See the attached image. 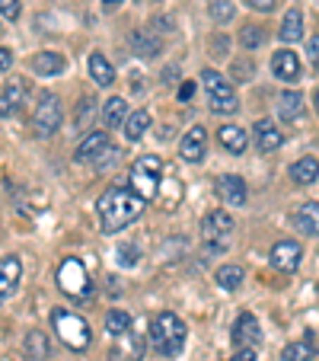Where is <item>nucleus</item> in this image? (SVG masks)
<instances>
[{
    "mask_svg": "<svg viewBox=\"0 0 319 361\" xmlns=\"http://www.w3.org/2000/svg\"><path fill=\"white\" fill-rule=\"evenodd\" d=\"M144 198L137 195L131 185H109V189L99 195L96 202V212H99V221H102V231L106 233H115L122 227H128L131 221L141 218L144 212Z\"/></svg>",
    "mask_w": 319,
    "mask_h": 361,
    "instance_id": "obj_1",
    "label": "nucleus"
},
{
    "mask_svg": "<svg viewBox=\"0 0 319 361\" xmlns=\"http://www.w3.org/2000/svg\"><path fill=\"white\" fill-rule=\"evenodd\" d=\"M185 323L179 320L173 310H163V314H156L154 323H150V345H154L156 355H163V358H173V355L182 352L185 345Z\"/></svg>",
    "mask_w": 319,
    "mask_h": 361,
    "instance_id": "obj_2",
    "label": "nucleus"
},
{
    "mask_svg": "<svg viewBox=\"0 0 319 361\" xmlns=\"http://www.w3.org/2000/svg\"><path fill=\"white\" fill-rule=\"evenodd\" d=\"M160 179H163V160L154 157V154H144L131 164L128 173V185L144 198V202H154L156 192H160Z\"/></svg>",
    "mask_w": 319,
    "mask_h": 361,
    "instance_id": "obj_3",
    "label": "nucleus"
},
{
    "mask_svg": "<svg viewBox=\"0 0 319 361\" xmlns=\"http://www.w3.org/2000/svg\"><path fill=\"white\" fill-rule=\"evenodd\" d=\"M51 326H55V333L61 336V342L68 348H74V352H83V348H89V326L83 317L70 314V310H64V307H58V310H51Z\"/></svg>",
    "mask_w": 319,
    "mask_h": 361,
    "instance_id": "obj_4",
    "label": "nucleus"
},
{
    "mask_svg": "<svg viewBox=\"0 0 319 361\" xmlns=\"http://www.w3.org/2000/svg\"><path fill=\"white\" fill-rule=\"evenodd\" d=\"M58 288L74 300L93 298V279H89V272L83 269V262L74 259V256H68V259L58 266Z\"/></svg>",
    "mask_w": 319,
    "mask_h": 361,
    "instance_id": "obj_5",
    "label": "nucleus"
},
{
    "mask_svg": "<svg viewBox=\"0 0 319 361\" xmlns=\"http://www.w3.org/2000/svg\"><path fill=\"white\" fill-rule=\"evenodd\" d=\"M201 83L211 96V109L214 112H220V116H233V112L239 109V99H237V93H233V87L227 83L224 74H218L214 68H204Z\"/></svg>",
    "mask_w": 319,
    "mask_h": 361,
    "instance_id": "obj_6",
    "label": "nucleus"
},
{
    "mask_svg": "<svg viewBox=\"0 0 319 361\" xmlns=\"http://www.w3.org/2000/svg\"><path fill=\"white\" fill-rule=\"evenodd\" d=\"M58 128H61V102H58L55 93H42L39 102H35V116H32V131L35 137H55Z\"/></svg>",
    "mask_w": 319,
    "mask_h": 361,
    "instance_id": "obj_7",
    "label": "nucleus"
},
{
    "mask_svg": "<svg viewBox=\"0 0 319 361\" xmlns=\"http://www.w3.org/2000/svg\"><path fill=\"white\" fill-rule=\"evenodd\" d=\"M144 348H147L144 333L128 329V333L115 336V345H112V352H109V361H141L144 358Z\"/></svg>",
    "mask_w": 319,
    "mask_h": 361,
    "instance_id": "obj_8",
    "label": "nucleus"
},
{
    "mask_svg": "<svg viewBox=\"0 0 319 361\" xmlns=\"http://www.w3.org/2000/svg\"><path fill=\"white\" fill-rule=\"evenodd\" d=\"M272 266L278 269V272H297L300 259H304V246L297 243V240H278V243L272 246Z\"/></svg>",
    "mask_w": 319,
    "mask_h": 361,
    "instance_id": "obj_9",
    "label": "nucleus"
},
{
    "mask_svg": "<svg viewBox=\"0 0 319 361\" xmlns=\"http://www.w3.org/2000/svg\"><path fill=\"white\" fill-rule=\"evenodd\" d=\"M233 227H237V221H233V214L227 212V208H214V212H208L201 221L204 240H227L233 233Z\"/></svg>",
    "mask_w": 319,
    "mask_h": 361,
    "instance_id": "obj_10",
    "label": "nucleus"
},
{
    "mask_svg": "<svg viewBox=\"0 0 319 361\" xmlns=\"http://www.w3.org/2000/svg\"><path fill=\"white\" fill-rule=\"evenodd\" d=\"M230 339L237 348H252L258 339H262V329H258V320L246 310V314H239L237 320H233V329H230Z\"/></svg>",
    "mask_w": 319,
    "mask_h": 361,
    "instance_id": "obj_11",
    "label": "nucleus"
},
{
    "mask_svg": "<svg viewBox=\"0 0 319 361\" xmlns=\"http://www.w3.org/2000/svg\"><path fill=\"white\" fill-rule=\"evenodd\" d=\"M204 150H208V135H204L201 125H192L182 135V141H179V154H182V160H189V164H201Z\"/></svg>",
    "mask_w": 319,
    "mask_h": 361,
    "instance_id": "obj_12",
    "label": "nucleus"
},
{
    "mask_svg": "<svg viewBox=\"0 0 319 361\" xmlns=\"http://www.w3.org/2000/svg\"><path fill=\"white\" fill-rule=\"evenodd\" d=\"M20 275H23V262H20V256L7 252V256L0 259V298H4V300L13 298L16 285H20Z\"/></svg>",
    "mask_w": 319,
    "mask_h": 361,
    "instance_id": "obj_13",
    "label": "nucleus"
},
{
    "mask_svg": "<svg viewBox=\"0 0 319 361\" xmlns=\"http://www.w3.org/2000/svg\"><path fill=\"white\" fill-rule=\"evenodd\" d=\"M218 195L224 204L230 208H243L246 204V183L237 173H227V176H218Z\"/></svg>",
    "mask_w": 319,
    "mask_h": 361,
    "instance_id": "obj_14",
    "label": "nucleus"
},
{
    "mask_svg": "<svg viewBox=\"0 0 319 361\" xmlns=\"http://www.w3.org/2000/svg\"><path fill=\"white\" fill-rule=\"evenodd\" d=\"M272 74L278 77L281 83H297L300 80V58L294 55L291 48H281L272 58Z\"/></svg>",
    "mask_w": 319,
    "mask_h": 361,
    "instance_id": "obj_15",
    "label": "nucleus"
},
{
    "mask_svg": "<svg viewBox=\"0 0 319 361\" xmlns=\"http://www.w3.org/2000/svg\"><path fill=\"white\" fill-rule=\"evenodd\" d=\"M23 99H26V83H23L20 77H10V80L4 83V96H0V112H4V118L16 116Z\"/></svg>",
    "mask_w": 319,
    "mask_h": 361,
    "instance_id": "obj_16",
    "label": "nucleus"
},
{
    "mask_svg": "<svg viewBox=\"0 0 319 361\" xmlns=\"http://www.w3.org/2000/svg\"><path fill=\"white\" fill-rule=\"evenodd\" d=\"M106 147H109V135H106V131H93V135H87L80 144H77L74 160L77 164H93Z\"/></svg>",
    "mask_w": 319,
    "mask_h": 361,
    "instance_id": "obj_17",
    "label": "nucleus"
},
{
    "mask_svg": "<svg viewBox=\"0 0 319 361\" xmlns=\"http://www.w3.org/2000/svg\"><path fill=\"white\" fill-rule=\"evenodd\" d=\"M29 64H32V71L39 77H58L68 71V58H64L61 51H39Z\"/></svg>",
    "mask_w": 319,
    "mask_h": 361,
    "instance_id": "obj_18",
    "label": "nucleus"
},
{
    "mask_svg": "<svg viewBox=\"0 0 319 361\" xmlns=\"http://www.w3.org/2000/svg\"><path fill=\"white\" fill-rule=\"evenodd\" d=\"M256 144L262 154H272V150H278L281 144H284V135H281V128H275V122H268V118H258L256 122Z\"/></svg>",
    "mask_w": 319,
    "mask_h": 361,
    "instance_id": "obj_19",
    "label": "nucleus"
},
{
    "mask_svg": "<svg viewBox=\"0 0 319 361\" xmlns=\"http://www.w3.org/2000/svg\"><path fill=\"white\" fill-rule=\"evenodd\" d=\"M294 227L306 237H319V202H304L294 212Z\"/></svg>",
    "mask_w": 319,
    "mask_h": 361,
    "instance_id": "obj_20",
    "label": "nucleus"
},
{
    "mask_svg": "<svg viewBox=\"0 0 319 361\" xmlns=\"http://www.w3.org/2000/svg\"><path fill=\"white\" fill-rule=\"evenodd\" d=\"M87 71L96 87H112V80H115V68H112L109 58L102 55V51H93V55L87 58Z\"/></svg>",
    "mask_w": 319,
    "mask_h": 361,
    "instance_id": "obj_21",
    "label": "nucleus"
},
{
    "mask_svg": "<svg viewBox=\"0 0 319 361\" xmlns=\"http://www.w3.org/2000/svg\"><path fill=\"white\" fill-rule=\"evenodd\" d=\"M278 39L284 42V45H297V42L304 39V13H300L297 7H291L284 13V20H281V29H278Z\"/></svg>",
    "mask_w": 319,
    "mask_h": 361,
    "instance_id": "obj_22",
    "label": "nucleus"
},
{
    "mask_svg": "<svg viewBox=\"0 0 319 361\" xmlns=\"http://www.w3.org/2000/svg\"><path fill=\"white\" fill-rule=\"evenodd\" d=\"M102 122H106V128H122L128 122V102L122 96H109L102 102Z\"/></svg>",
    "mask_w": 319,
    "mask_h": 361,
    "instance_id": "obj_23",
    "label": "nucleus"
},
{
    "mask_svg": "<svg viewBox=\"0 0 319 361\" xmlns=\"http://www.w3.org/2000/svg\"><path fill=\"white\" fill-rule=\"evenodd\" d=\"M316 358V336L306 333L300 342H291V345L281 348V361H310Z\"/></svg>",
    "mask_w": 319,
    "mask_h": 361,
    "instance_id": "obj_24",
    "label": "nucleus"
},
{
    "mask_svg": "<svg viewBox=\"0 0 319 361\" xmlns=\"http://www.w3.org/2000/svg\"><path fill=\"white\" fill-rule=\"evenodd\" d=\"M218 141L224 150H230V154H246V144H249V137H246V128H239V125H224V128L218 131Z\"/></svg>",
    "mask_w": 319,
    "mask_h": 361,
    "instance_id": "obj_25",
    "label": "nucleus"
},
{
    "mask_svg": "<svg viewBox=\"0 0 319 361\" xmlns=\"http://www.w3.org/2000/svg\"><path fill=\"white\" fill-rule=\"evenodd\" d=\"M128 42H131V51H135L137 58H156L160 55V39L150 35L147 29H135Z\"/></svg>",
    "mask_w": 319,
    "mask_h": 361,
    "instance_id": "obj_26",
    "label": "nucleus"
},
{
    "mask_svg": "<svg viewBox=\"0 0 319 361\" xmlns=\"http://www.w3.org/2000/svg\"><path fill=\"white\" fill-rule=\"evenodd\" d=\"M278 116L284 118V122H294V118L304 116V96H300L297 90H284V93L278 96Z\"/></svg>",
    "mask_w": 319,
    "mask_h": 361,
    "instance_id": "obj_27",
    "label": "nucleus"
},
{
    "mask_svg": "<svg viewBox=\"0 0 319 361\" xmlns=\"http://www.w3.org/2000/svg\"><path fill=\"white\" fill-rule=\"evenodd\" d=\"M291 179L297 185H313L319 179V160L316 157H300L297 164H291Z\"/></svg>",
    "mask_w": 319,
    "mask_h": 361,
    "instance_id": "obj_28",
    "label": "nucleus"
},
{
    "mask_svg": "<svg viewBox=\"0 0 319 361\" xmlns=\"http://www.w3.org/2000/svg\"><path fill=\"white\" fill-rule=\"evenodd\" d=\"M23 348H26V358L29 361H45L48 355H51V342H48V336L39 333V329L26 333V342H23Z\"/></svg>",
    "mask_w": 319,
    "mask_h": 361,
    "instance_id": "obj_29",
    "label": "nucleus"
},
{
    "mask_svg": "<svg viewBox=\"0 0 319 361\" xmlns=\"http://www.w3.org/2000/svg\"><path fill=\"white\" fill-rule=\"evenodd\" d=\"M147 128H150V112L137 109V112H131L128 122H125V137H128V141H141V137L147 135Z\"/></svg>",
    "mask_w": 319,
    "mask_h": 361,
    "instance_id": "obj_30",
    "label": "nucleus"
},
{
    "mask_svg": "<svg viewBox=\"0 0 319 361\" xmlns=\"http://www.w3.org/2000/svg\"><path fill=\"white\" fill-rule=\"evenodd\" d=\"M265 39H268V32H265L258 23H246V26L239 29V45H243V51H256V48H262Z\"/></svg>",
    "mask_w": 319,
    "mask_h": 361,
    "instance_id": "obj_31",
    "label": "nucleus"
},
{
    "mask_svg": "<svg viewBox=\"0 0 319 361\" xmlns=\"http://www.w3.org/2000/svg\"><path fill=\"white\" fill-rule=\"evenodd\" d=\"M93 118H96V99L93 96H83V99L77 102V109H74V128L77 131H89Z\"/></svg>",
    "mask_w": 319,
    "mask_h": 361,
    "instance_id": "obj_32",
    "label": "nucleus"
},
{
    "mask_svg": "<svg viewBox=\"0 0 319 361\" xmlns=\"http://www.w3.org/2000/svg\"><path fill=\"white\" fill-rule=\"evenodd\" d=\"M243 269L239 266H220L218 275H214V281H218V288H224V291H237L239 285H243Z\"/></svg>",
    "mask_w": 319,
    "mask_h": 361,
    "instance_id": "obj_33",
    "label": "nucleus"
},
{
    "mask_svg": "<svg viewBox=\"0 0 319 361\" xmlns=\"http://www.w3.org/2000/svg\"><path fill=\"white\" fill-rule=\"evenodd\" d=\"M208 16L218 26H227L237 16V7H233V0H208Z\"/></svg>",
    "mask_w": 319,
    "mask_h": 361,
    "instance_id": "obj_34",
    "label": "nucleus"
},
{
    "mask_svg": "<svg viewBox=\"0 0 319 361\" xmlns=\"http://www.w3.org/2000/svg\"><path fill=\"white\" fill-rule=\"evenodd\" d=\"M128 329H131V317L125 314V310H109V314H106V333H112V339L128 333Z\"/></svg>",
    "mask_w": 319,
    "mask_h": 361,
    "instance_id": "obj_35",
    "label": "nucleus"
},
{
    "mask_svg": "<svg viewBox=\"0 0 319 361\" xmlns=\"http://www.w3.org/2000/svg\"><path fill=\"white\" fill-rule=\"evenodd\" d=\"M118 164H122V150L112 147V144H109V147H106V150L99 154V157L93 160V170H96V173H109V170H115Z\"/></svg>",
    "mask_w": 319,
    "mask_h": 361,
    "instance_id": "obj_36",
    "label": "nucleus"
},
{
    "mask_svg": "<svg viewBox=\"0 0 319 361\" xmlns=\"http://www.w3.org/2000/svg\"><path fill=\"white\" fill-rule=\"evenodd\" d=\"M115 256H118V262H122L125 269H131V266H137V256H141V252H137L135 246H128V243H125V246H118V252H115Z\"/></svg>",
    "mask_w": 319,
    "mask_h": 361,
    "instance_id": "obj_37",
    "label": "nucleus"
},
{
    "mask_svg": "<svg viewBox=\"0 0 319 361\" xmlns=\"http://www.w3.org/2000/svg\"><path fill=\"white\" fill-rule=\"evenodd\" d=\"M252 61L246 58V61H233V80H239V83H246V80H252Z\"/></svg>",
    "mask_w": 319,
    "mask_h": 361,
    "instance_id": "obj_38",
    "label": "nucleus"
},
{
    "mask_svg": "<svg viewBox=\"0 0 319 361\" xmlns=\"http://www.w3.org/2000/svg\"><path fill=\"white\" fill-rule=\"evenodd\" d=\"M0 16H4V23H16V16H20V0H0Z\"/></svg>",
    "mask_w": 319,
    "mask_h": 361,
    "instance_id": "obj_39",
    "label": "nucleus"
},
{
    "mask_svg": "<svg viewBox=\"0 0 319 361\" xmlns=\"http://www.w3.org/2000/svg\"><path fill=\"white\" fill-rule=\"evenodd\" d=\"M227 45H230V42H227V35H214V39H211V55L214 58H227Z\"/></svg>",
    "mask_w": 319,
    "mask_h": 361,
    "instance_id": "obj_40",
    "label": "nucleus"
},
{
    "mask_svg": "<svg viewBox=\"0 0 319 361\" xmlns=\"http://www.w3.org/2000/svg\"><path fill=\"white\" fill-rule=\"evenodd\" d=\"M306 55H310V64L319 71V32L313 35L310 42H306Z\"/></svg>",
    "mask_w": 319,
    "mask_h": 361,
    "instance_id": "obj_41",
    "label": "nucleus"
},
{
    "mask_svg": "<svg viewBox=\"0 0 319 361\" xmlns=\"http://www.w3.org/2000/svg\"><path fill=\"white\" fill-rule=\"evenodd\" d=\"M246 7H252L256 13H272L275 10V0H243Z\"/></svg>",
    "mask_w": 319,
    "mask_h": 361,
    "instance_id": "obj_42",
    "label": "nucleus"
},
{
    "mask_svg": "<svg viewBox=\"0 0 319 361\" xmlns=\"http://www.w3.org/2000/svg\"><path fill=\"white\" fill-rule=\"evenodd\" d=\"M10 68H13V55H10V48L4 45V48H0V71H4V74H10Z\"/></svg>",
    "mask_w": 319,
    "mask_h": 361,
    "instance_id": "obj_43",
    "label": "nucleus"
},
{
    "mask_svg": "<svg viewBox=\"0 0 319 361\" xmlns=\"http://www.w3.org/2000/svg\"><path fill=\"white\" fill-rule=\"evenodd\" d=\"M192 96H195V83H192V80H185L182 87H179V102H189Z\"/></svg>",
    "mask_w": 319,
    "mask_h": 361,
    "instance_id": "obj_44",
    "label": "nucleus"
},
{
    "mask_svg": "<svg viewBox=\"0 0 319 361\" xmlns=\"http://www.w3.org/2000/svg\"><path fill=\"white\" fill-rule=\"evenodd\" d=\"M227 361H256V352H252V348H239V352L230 355Z\"/></svg>",
    "mask_w": 319,
    "mask_h": 361,
    "instance_id": "obj_45",
    "label": "nucleus"
},
{
    "mask_svg": "<svg viewBox=\"0 0 319 361\" xmlns=\"http://www.w3.org/2000/svg\"><path fill=\"white\" fill-rule=\"evenodd\" d=\"M313 106H316V116H319V87H316V93H313Z\"/></svg>",
    "mask_w": 319,
    "mask_h": 361,
    "instance_id": "obj_46",
    "label": "nucleus"
},
{
    "mask_svg": "<svg viewBox=\"0 0 319 361\" xmlns=\"http://www.w3.org/2000/svg\"><path fill=\"white\" fill-rule=\"evenodd\" d=\"M102 4H106V7H118V4H122V0H102Z\"/></svg>",
    "mask_w": 319,
    "mask_h": 361,
    "instance_id": "obj_47",
    "label": "nucleus"
}]
</instances>
